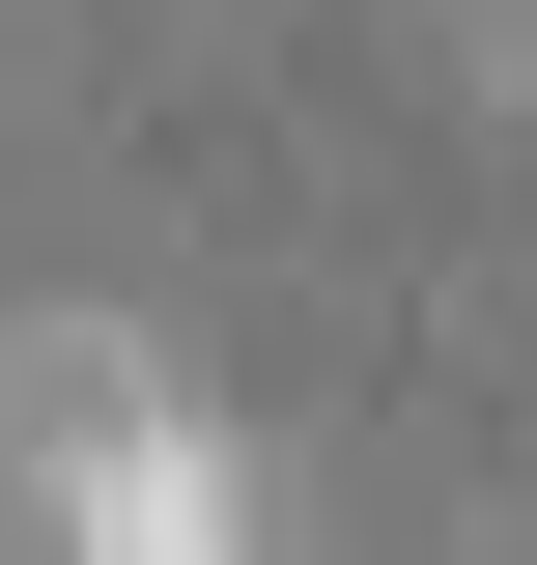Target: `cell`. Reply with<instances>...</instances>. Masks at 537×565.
I'll return each mask as SVG.
<instances>
[{
    "label": "cell",
    "instance_id": "obj_1",
    "mask_svg": "<svg viewBox=\"0 0 537 565\" xmlns=\"http://www.w3.org/2000/svg\"><path fill=\"white\" fill-rule=\"evenodd\" d=\"M0 481H29V537H57V565H227L199 424L141 396L114 340H0Z\"/></svg>",
    "mask_w": 537,
    "mask_h": 565
}]
</instances>
